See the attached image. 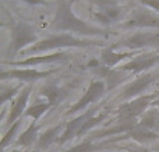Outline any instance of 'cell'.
<instances>
[{
  "label": "cell",
  "instance_id": "obj_1",
  "mask_svg": "<svg viewBox=\"0 0 159 152\" xmlns=\"http://www.w3.org/2000/svg\"><path fill=\"white\" fill-rule=\"evenodd\" d=\"M52 28L57 31H70V32L88 36L105 35V31L102 28L89 25L84 20L78 18L73 11L71 2L69 0H59L57 2V10H56L55 18L52 21Z\"/></svg>",
  "mask_w": 159,
  "mask_h": 152
},
{
  "label": "cell",
  "instance_id": "obj_2",
  "mask_svg": "<svg viewBox=\"0 0 159 152\" xmlns=\"http://www.w3.org/2000/svg\"><path fill=\"white\" fill-rule=\"evenodd\" d=\"M95 45H101V42L96 41H85V39H78L75 36L70 35V34H60V35H53L50 38H46L43 41L36 42L32 45V47L24 50L22 53H35V52H46V50H52L56 47H84V46H95Z\"/></svg>",
  "mask_w": 159,
  "mask_h": 152
},
{
  "label": "cell",
  "instance_id": "obj_3",
  "mask_svg": "<svg viewBox=\"0 0 159 152\" xmlns=\"http://www.w3.org/2000/svg\"><path fill=\"white\" fill-rule=\"evenodd\" d=\"M154 98H155V95H143V96L134 98L133 101H130L127 103H123L117 110L119 119L124 123L133 122V119L143 114L147 110V108L149 105H152L151 102Z\"/></svg>",
  "mask_w": 159,
  "mask_h": 152
},
{
  "label": "cell",
  "instance_id": "obj_4",
  "mask_svg": "<svg viewBox=\"0 0 159 152\" xmlns=\"http://www.w3.org/2000/svg\"><path fill=\"white\" fill-rule=\"evenodd\" d=\"M36 41V31L28 24H16L13 27V41L10 45V53H17L27 45Z\"/></svg>",
  "mask_w": 159,
  "mask_h": 152
},
{
  "label": "cell",
  "instance_id": "obj_5",
  "mask_svg": "<svg viewBox=\"0 0 159 152\" xmlns=\"http://www.w3.org/2000/svg\"><path fill=\"white\" fill-rule=\"evenodd\" d=\"M124 28H159V16L149 10L135 8L130 18L124 22Z\"/></svg>",
  "mask_w": 159,
  "mask_h": 152
},
{
  "label": "cell",
  "instance_id": "obj_6",
  "mask_svg": "<svg viewBox=\"0 0 159 152\" xmlns=\"http://www.w3.org/2000/svg\"><path fill=\"white\" fill-rule=\"evenodd\" d=\"M105 91H106L105 81H102V80L92 81V83L89 84V88H88L87 92L84 94V96H82L77 103H74V105L66 112V114H74V113H77V112L82 110V109L87 108L89 103L95 102V101H98L99 98L103 96Z\"/></svg>",
  "mask_w": 159,
  "mask_h": 152
},
{
  "label": "cell",
  "instance_id": "obj_7",
  "mask_svg": "<svg viewBox=\"0 0 159 152\" xmlns=\"http://www.w3.org/2000/svg\"><path fill=\"white\" fill-rule=\"evenodd\" d=\"M157 45H159V32H148V31H145V32L133 34L127 39L115 45V47L126 46V47H130V49H138V47L157 46Z\"/></svg>",
  "mask_w": 159,
  "mask_h": 152
},
{
  "label": "cell",
  "instance_id": "obj_8",
  "mask_svg": "<svg viewBox=\"0 0 159 152\" xmlns=\"http://www.w3.org/2000/svg\"><path fill=\"white\" fill-rule=\"evenodd\" d=\"M31 91H32V87L31 85H28V87H25V88L21 89V92L18 94L17 99L14 101L13 106H11L10 113H8V116H7V120H6L7 126H10L11 127V126H13L16 122H18L20 117L25 113V110H27L28 98H30Z\"/></svg>",
  "mask_w": 159,
  "mask_h": 152
},
{
  "label": "cell",
  "instance_id": "obj_9",
  "mask_svg": "<svg viewBox=\"0 0 159 152\" xmlns=\"http://www.w3.org/2000/svg\"><path fill=\"white\" fill-rule=\"evenodd\" d=\"M93 2L99 7V11H96L95 16L102 22L107 24L110 21H116L120 18L121 10L117 2H115V0H93Z\"/></svg>",
  "mask_w": 159,
  "mask_h": 152
},
{
  "label": "cell",
  "instance_id": "obj_10",
  "mask_svg": "<svg viewBox=\"0 0 159 152\" xmlns=\"http://www.w3.org/2000/svg\"><path fill=\"white\" fill-rule=\"evenodd\" d=\"M159 61V55H145V56H138V57L133 59L131 61L126 63L121 67V71H131V73H141L144 70L151 69Z\"/></svg>",
  "mask_w": 159,
  "mask_h": 152
},
{
  "label": "cell",
  "instance_id": "obj_11",
  "mask_svg": "<svg viewBox=\"0 0 159 152\" xmlns=\"http://www.w3.org/2000/svg\"><path fill=\"white\" fill-rule=\"evenodd\" d=\"M154 80H155V75L151 74V73H148V74H145V75H143V77L137 78V80L133 81L130 85L126 87L124 94H123V98H124V99H129V98L138 96L141 92H144L152 83H154Z\"/></svg>",
  "mask_w": 159,
  "mask_h": 152
},
{
  "label": "cell",
  "instance_id": "obj_12",
  "mask_svg": "<svg viewBox=\"0 0 159 152\" xmlns=\"http://www.w3.org/2000/svg\"><path fill=\"white\" fill-rule=\"evenodd\" d=\"M92 113L93 112L85 113V114H81V116H78V117H74L73 120H70L66 126L64 133L61 134L60 138H59V142L63 144V142H66V141H70V140L74 138V137H78V133H80V130H81V127L84 126V123L87 122L89 117H92Z\"/></svg>",
  "mask_w": 159,
  "mask_h": 152
},
{
  "label": "cell",
  "instance_id": "obj_13",
  "mask_svg": "<svg viewBox=\"0 0 159 152\" xmlns=\"http://www.w3.org/2000/svg\"><path fill=\"white\" fill-rule=\"evenodd\" d=\"M53 70H48V71H38V70H10V71H3L0 74L2 80L6 78H17L21 81H32L38 80V78L46 77V75L52 74Z\"/></svg>",
  "mask_w": 159,
  "mask_h": 152
},
{
  "label": "cell",
  "instance_id": "obj_14",
  "mask_svg": "<svg viewBox=\"0 0 159 152\" xmlns=\"http://www.w3.org/2000/svg\"><path fill=\"white\" fill-rule=\"evenodd\" d=\"M69 56L66 53H53V55L46 56H32V57L27 59V60L21 61H6V64H11V66H36V64H43V63H52V61H61L66 60Z\"/></svg>",
  "mask_w": 159,
  "mask_h": 152
},
{
  "label": "cell",
  "instance_id": "obj_15",
  "mask_svg": "<svg viewBox=\"0 0 159 152\" xmlns=\"http://www.w3.org/2000/svg\"><path fill=\"white\" fill-rule=\"evenodd\" d=\"M41 94L48 99V102L52 106H56L67 96V92L63 88H60L59 85H56L55 83H48L42 87Z\"/></svg>",
  "mask_w": 159,
  "mask_h": 152
},
{
  "label": "cell",
  "instance_id": "obj_16",
  "mask_svg": "<svg viewBox=\"0 0 159 152\" xmlns=\"http://www.w3.org/2000/svg\"><path fill=\"white\" fill-rule=\"evenodd\" d=\"M135 52H129V53H116L113 49H109V47H105L102 50V55H101V60L102 63L105 64L106 67H113L116 66L117 63H120L121 60L127 57H131L134 56Z\"/></svg>",
  "mask_w": 159,
  "mask_h": 152
},
{
  "label": "cell",
  "instance_id": "obj_17",
  "mask_svg": "<svg viewBox=\"0 0 159 152\" xmlns=\"http://www.w3.org/2000/svg\"><path fill=\"white\" fill-rule=\"evenodd\" d=\"M127 137L133 138L134 141H138V142H148V141H154V140L158 138V134L154 133L152 130L147 127H143V126L137 124L133 130H130L129 133H126Z\"/></svg>",
  "mask_w": 159,
  "mask_h": 152
},
{
  "label": "cell",
  "instance_id": "obj_18",
  "mask_svg": "<svg viewBox=\"0 0 159 152\" xmlns=\"http://www.w3.org/2000/svg\"><path fill=\"white\" fill-rule=\"evenodd\" d=\"M36 140H38V126H36L35 123H32V124H31L30 127H28L27 130L18 137V140H17V145L24 147V148H30L35 144Z\"/></svg>",
  "mask_w": 159,
  "mask_h": 152
},
{
  "label": "cell",
  "instance_id": "obj_19",
  "mask_svg": "<svg viewBox=\"0 0 159 152\" xmlns=\"http://www.w3.org/2000/svg\"><path fill=\"white\" fill-rule=\"evenodd\" d=\"M59 130H60V126H56V127H52V128H49V130L45 131L38 140L39 148L49 147L50 144H53V142L57 140V137H60L59 136Z\"/></svg>",
  "mask_w": 159,
  "mask_h": 152
},
{
  "label": "cell",
  "instance_id": "obj_20",
  "mask_svg": "<svg viewBox=\"0 0 159 152\" xmlns=\"http://www.w3.org/2000/svg\"><path fill=\"white\" fill-rule=\"evenodd\" d=\"M50 108H52V105H50L49 102L48 103H38V105H34V106H31V108H28L24 114L28 117H32L34 120H38L39 117H41L43 113H46Z\"/></svg>",
  "mask_w": 159,
  "mask_h": 152
},
{
  "label": "cell",
  "instance_id": "obj_21",
  "mask_svg": "<svg viewBox=\"0 0 159 152\" xmlns=\"http://www.w3.org/2000/svg\"><path fill=\"white\" fill-rule=\"evenodd\" d=\"M105 119H106V114H105V113H101V114H96V116L89 117V119H88L87 122L84 123V126L81 127V130H80V133H78V137L84 136V134H85V133H88V131H89L91 128H93L95 126L101 124V123L103 122Z\"/></svg>",
  "mask_w": 159,
  "mask_h": 152
},
{
  "label": "cell",
  "instance_id": "obj_22",
  "mask_svg": "<svg viewBox=\"0 0 159 152\" xmlns=\"http://www.w3.org/2000/svg\"><path fill=\"white\" fill-rule=\"evenodd\" d=\"M140 126H143V127H147V128H154L157 127L159 124V113L158 112H148V113H145V116H144V119L141 120L140 123H138Z\"/></svg>",
  "mask_w": 159,
  "mask_h": 152
},
{
  "label": "cell",
  "instance_id": "obj_23",
  "mask_svg": "<svg viewBox=\"0 0 159 152\" xmlns=\"http://www.w3.org/2000/svg\"><path fill=\"white\" fill-rule=\"evenodd\" d=\"M18 127H20V120H18V122H16L13 126H11L10 128H8V131L4 134V137L2 138V142H0V147H2V148H6L8 144H10L11 140H13V137H14V134H16V131L18 130Z\"/></svg>",
  "mask_w": 159,
  "mask_h": 152
},
{
  "label": "cell",
  "instance_id": "obj_24",
  "mask_svg": "<svg viewBox=\"0 0 159 152\" xmlns=\"http://www.w3.org/2000/svg\"><path fill=\"white\" fill-rule=\"evenodd\" d=\"M99 148H101V147L93 145L92 142H84V144L75 145V147L70 148L69 151H64V152H95V151H98Z\"/></svg>",
  "mask_w": 159,
  "mask_h": 152
},
{
  "label": "cell",
  "instance_id": "obj_25",
  "mask_svg": "<svg viewBox=\"0 0 159 152\" xmlns=\"http://www.w3.org/2000/svg\"><path fill=\"white\" fill-rule=\"evenodd\" d=\"M20 89H21V87L20 85L13 87V88H3L2 92H0V94H2V96H0V103H4L6 101H8L11 96H14Z\"/></svg>",
  "mask_w": 159,
  "mask_h": 152
},
{
  "label": "cell",
  "instance_id": "obj_26",
  "mask_svg": "<svg viewBox=\"0 0 159 152\" xmlns=\"http://www.w3.org/2000/svg\"><path fill=\"white\" fill-rule=\"evenodd\" d=\"M140 2L143 3L144 6H148V7H151L152 10H155L159 13V0H140Z\"/></svg>",
  "mask_w": 159,
  "mask_h": 152
},
{
  "label": "cell",
  "instance_id": "obj_27",
  "mask_svg": "<svg viewBox=\"0 0 159 152\" xmlns=\"http://www.w3.org/2000/svg\"><path fill=\"white\" fill-rule=\"evenodd\" d=\"M25 3H28V4L31 6H43V4H48L46 0H24Z\"/></svg>",
  "mask_w": 159,
  "mask_h": 152
},
{
  "label": "cell",
  "instance_id": "obj_28",
  "mask_svg": "<svg viewBox=\"0 0 159 152\" xmlns=\"http://www.w3.org/2000/svg\"><path fill=\"white\" fill-rule=\"evenodd\" d=\"M152 105H154V106H157V108H158V110H159V98H157V99H155L154 102H152Z\"/></svg>",
  "mask_w": 159,
  "mask_h": 152
},
{
  "label": "cell",
  "instance_id": "obj_29",
  "mask_svg": "<svg viewBox=\"0 0 159 152\" xmlns=\"http://www.w3.org/2000/svg\"><path fill=\"white\" fill-rule=\"evenodd\" d=\"M11 152H38V151H31V150H24V151H20V150H14Z\"/></svg>",
  "mask_w": 159,
  "mask_h": 152
},
{
  "label": "cell",
  "instance_id": "obj_30",
  "mask_svg": "<svg viewBox=\"0 0 159 152\" xmlns=\"http://www.w3.org/2000/svg\"><path fill=\"white\" fill-rule=\"evenodd\" d=\"M129 152H148V151H144V150H135V151H129Z\"/></svg>",
  "mask_w": 159,
  "mask_h": 152
},
{
  "label": "cell",
  "instance_id": "obj_31",
  "mask_svg": "<svg viewBox=\"0 0 159 152\" xmlns=\"http://www.w3.org/2000/svg\"><path fill=\"white\" fill-rule=\"evenodd\" d=\"M155 148H157V150H158V152H159V145H158V147H155Z\"/></svg>",
  "mask_w": 159,
  "mask_h": 152
},
{
  "label": "cell",
  "instance_id": "obj_32",
  "mask_svg": "<svg viewBox=\"0 0 159 152\" xmlns=\"http://www.w3.org/2000/svg\"><path fill=\"white\" fill-rule=\"evenodd\" d=\"M148 152H151V151H148ZM157 152H158V151H157Z\"/></svg>",
  "mask_w": 159,
  "mask_h": 152
}]
</instances>
